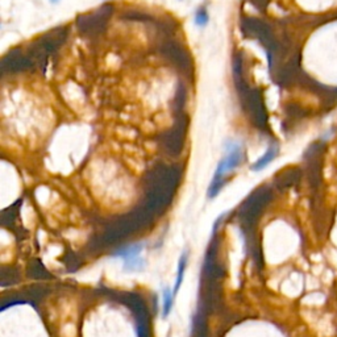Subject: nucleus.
<instances>
[{"instance_id":"4","label":"nucleus","mask_w":337,"mask_h":337,"mask_svg":"<svg viewBox=\"0 0 337 337\" xmlns=\"http://www.w3.org/2000/svg\"><path fill=\"white\" fill-rule=\"evenodd\" d=\"M175 295L172 287H162V319H167L173 311Z\"/></svg>"},{"instance_id":"6","label":"nucleus","mask_w":337,"mask_h":337,"mask_svg":"<svg viewBox=\"0 0 337 337\" xmlns=\"http://www.w3.org/2000/svg\"><path fill=\"white\" fill-rule=\"evenodd\" d=\"M208 21H210L208 12H207V10L204 7H202V8H199V10L196 11V13H195L194 22L198 26H206L207 24H208Z\"/></svg>"},{"instance_id":"2","label":"nucleus","mask_w":337,"mask_h":337,"mask_svg":"<svg viewBox=\"0 0 337 337\" xmlns=\"http://www.w3.org/2000/svg\"><path fill=\"white\" fill-rule=\"evenodd\" d=\"M145 245L138 242V244H132L124 246L123 249L118 250L114 255L115 258L121 260L123 262V269L127 273H141L145 270V258L143 256V250Z\"/></svg>"},{"instance_id":"7","label":"nucleus","mask_w":337,"mask_h":337,"mask_svg":"<svg viewBox=\"0 0 337 337\" xmlns=\"http://www.w3.org/2000/svg\"><path fill=\"white\" fill-rule=\"evenodd\" d=\"M50 2H53V3H57L58 0H50Z\"/></svg>"},{"instance_id":"1","label":"nucleus","mask_w":337,"mask_h":337,"mask_svg":"<svg viewBox=\"0 0 337 337\" xmlns=\"http://www.w3.org/2000/svg\"><path fill=\"white\" fill-rule=\"evenodd\" d=\"M242 159V150L237 143H228L226 145V156L223 159H220V162L217 163L216 172L213 175L212 181L210 183V187L207 191V195L210 199L216 198L220 190L223 188L224 183H226V178L228 173L233 172L236 167H239L240 162Z\"/></svg>"},{"instance_id":"3","label":"nucleus","mask_w":337,"mask_h":337,"mask_svg":"<svg viewBox=\"0 0 337 337\" xmlns=\"http://www.w3.org/2000/svg\"><path fill=\"white\" fill-rule=\"evenodd\" d=\"M187 265H188V253L185 250L182 251V255L179 256V260H178L177 277H175V283H174V287H173V293H174L175 296L178 295L182 283H183V279H185V273H186V269H187Z\"/></svg>"},{"instance_id":"5","label":"nucleus","mask_w":337,"mask_h":337,"mask_svg":"<svg viewBox=\"0 0 337 337\" xmlns=\"http://www.w3.org/2000/svg\"><path fill=\"white\" fill-rule=\"evenodd\" d=\"M275 156H277V148L270 147L264 153V156H262L261 158L257 159V161L250 166V170H253V172H261V170H264V168L275 158Z\"/></svg>"}]
</instances>
